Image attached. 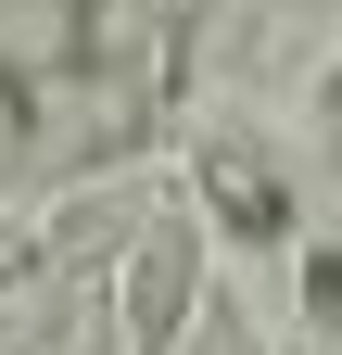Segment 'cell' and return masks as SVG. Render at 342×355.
<instances>
[{
  "label": "cell",
  "instance_id": "cell-2",
  "mask_svg": "<svg viewBox=\"0 0 342 355\" xmlns=\"http://www.w3.org/2000/svg\"><path fill=\"white\" fill-rule=\"evenodd\" d=\"M291 330H305V355H342V241L305 229V254H291Z\"/></svg>",
  "mask_w": 342,
  "mask_h": 355
},
{
  "label": "cell",
  "instance_id": "cell-4",
  "mask_svg": "<svg viewBox=\"0 0 342 355\" xmlns=\"http://www.w3.org/2000/svg\"><path fill=\"white\" fill-rule=\"evenodd\" d=\"M317 140H330V165H342V64L317 76Z\"/></svg>",
  "mask_w": 342,
  "mask_h": 355
},
{
  "label": "cell",
  "instance_id": "cell-1",
  "mask_svg": "<svg viewBox=\"0 0 342 355\" xmlns=\"http://www.w3.org/2000/svg\"><path fill=\"white\" fill-rule=\"evenodd\" d=\"M190 191H203V229H216L228 254H253V266H291V254H305V191L279 178V153L203 140L190 153Z\"/></svg>",
  "mask_w": 342,
  "mask_h": 355
},
{
  "label": "cell",
  "instance_id": "cell-3",
  "mask_svg": "<svg viewBox=\"0 0 342 355\" xmlns=\"http://www.w3.org/2000/svg\"><path fill=\"white\" fill-rule=\"evenodd\" d=\"M140 266H152V304H140V355H152L165 330H178V304H190V229H152Z\"/></svg>",
  "mask_w": 342,
  "mask_h": 355
}]
</instances>
